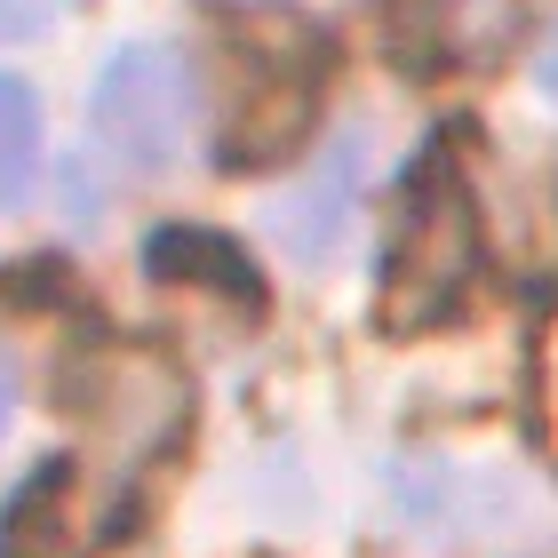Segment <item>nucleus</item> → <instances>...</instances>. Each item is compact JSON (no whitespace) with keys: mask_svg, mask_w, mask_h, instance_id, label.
Wrapping results in <instances>:
<instances>
[{"mask_svg":"<svg viewBox=\"0 0 558 558\" xmlns=\"http://www.w3.org/2000/svg\"><path fill=\"white\" fill-rule=\"evenodd\" d=\"M471 271H478V208H471L454 160H423L415 184L399 192L375 319H384L391 336H415V327L454 312V295L471 288Z\"/></svg>","mask_w":558,"mask_h":558,"instance_id":"f257e3e1","label":"nucleus"},{"mask_svg":"<svg viewBox=\"0 0 558 558\" xmlns=\"http://www.w3.org/2000/svg\"><path fill=\"white\" fill-rule=\"evenodd\" d=\"M88 120H96V144H105L120 168H136V175L175 168L184 129H192V81H184V64H175L168 48H151V40H129L120 57H105V72H96Z\"/></svg>","mask_w":558,"mask_h":558,"instance_id":"f03ea898","label":"nucleus"},{"mask_svg":"<svg viewBox=\"0 0 558 558\" xmlns=\"http://www.w3.org/2000/svg\"><path fill=\"white\" fill-rule=\"evenodd\" d=\"M319 129V81H312V57L303 48H271L256 40L247 48V88H240V112L223 129V168L247 175V168H279L295 160Z\"/></svg>","mask_w":558,"mask_h":558,"instance_id":"7ed1b4c3","label":"nucleus"},{"mask_svg":"<svg viewBox=\"0 0 558 558\" xmlns=\"http://www.w3.org/2000/svg\"><path fill=\"white\" fill-rule=\"evenodd\" d=\"M526 24V0H391V48L430 72L502 64Z\"/></svg>","mask_w":558,"mask_h":558,"instance_id":"20e7f679","label":"nucleus"},{"mask_svg":"<svg viewBox=\"0 0 558 558\" xmlns=\"http://www.w3.org/2000/svg\"><path fill=\"white\" fill-rule=\"evenodd\" d=\"M144 271L168 279V288L216 295V303H232V312H247V319L271 303L256 256H247L232 232H216V223H168V232H151L144 240Z\"/></svg>","mask_w":558,"mask_h":558,"instance_id":"39448f33","label":"nucleus"},{"mask_svg":"<svg viewBox=\"0 0 558 558\" xmlns=\"http://www.w3.org/2000/svg\"><path fill=\"white\" fill-rule=\"evenodd\" d=\"M72 495H81V471L72 463H40L9 502H0V558H64Z\"/></svg>","mask_w":558,"mask_h":558,"instance_id":"423d86ee","label":"nucleus"},{"mask_svg":"<svg viewBox=\"0 0 558 558\" xmlns=\"http://www.w3.org/2000/svg\"><path fill=\"white\" fill-rule=\"evenodd\" d=\"M33 175H40V96L16 72H0V208L33 192Z\"/></svg>","mask_w":558,"mask_h":558,"instance_id":"0eeeda50","label":"nucleus"},{"mask_svg":"<svg viewBox=\"0 0 558 558\" xmlns=\"http://www.w3.org/2000/svg\"><path fill=\"white\" fill-rule=\"evenodd\" d=\"M343 208H351V160H336L312 192L288 199V216H279V223H288V247H295V256H336L343 223H351Z\"/></svg>","mask_w":558,"mask_h":558,"instance_id":"6e6552de","label":"nucleus"},{"mask_svg":"<svg viewBox=\"0 0 558 558\" xmlns=\"http://www.w3.org/2000/svg\"><path fill=\"white\" fill-rule=\"evenodd\" d=\"M40 33V0H0V40H24Z\"/></svg>","mask_w":558,"mask_h":558,"instance_id":"1a4fd4ad","label":"nucleus"},{"mask_svg":"<svg viewBox=\"0 0 558 558\" xmlns=\"http://www.w3.org/2000/svg\"><path fill=\"white\" fill-rule=\"evenodd\" d=\"M0 430H9V375H0Z\"/></svg>","mask_w":558,"mask_h":558,"instance_id":"9d476101","label":"nucleus"}]
</instances>
